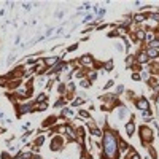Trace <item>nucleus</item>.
I'll list each match as a JSON object with an SVG mask.
<instances>
[{"mask_svg":"<svg viewBox=\"0 0 159 159\" xmlns=\"http://www.w3.org/2000/svg\"><path fill=\"white\" fill-rule=\"evenodd\" d=\"M43 142H45V137H38L37 140H35V143H37V146H40V145H43Z\"/></svg>","mask_w":159,"mask_h":159,"instance_id":"19","label":"nucleus"},{"mask_svg":"<svg viewBox=\"0 0 159 159\" xmlns=\"http://www.w3.org/2000/svg\"><path fill=\"white\" fill-rule=\"evenodd\" d=\"M135 37L138 38V40H145V37H146V35H145V32H143V30H138V32L135 34Z\"/></svg>","mask_w":159,"mask_h":159,"instance_id":"15","label":"nucleus"},{"mask_svg":"<svg viewBox=\"0 0 159 159\" xmlns=\"http://www.w3.org/2000/svg\"><path fill=\"white\" fill-rule=\"evenodd\" d=\"M140 137H142L143 142H148V140H151V137H153L151 129H149V127H146V126L140 127Z\"/></svg>","mask_w":159,"mask_h":159,"instance_id":"2","label":"nucleus"},{"mask_svg":"<svg viewBox=\"0 0 159 159\" xmlns=\"http://www.w3.org/2000/svg\"><path fill=\"white\" fill-rule=\"evenodd\" d=\"M134 19H135L137 22H142V21H145V19H146V16L142 14V13H138V14H135V18H134Z\"/></svg>","mask_w":159,"mask_h":159,"instance_id":"12","label":"nucleus"},{"mask_svg":"<svg viewBox=\"0 0 159 159\" xmlns=\"http://www.w3.org/2000/svg\"><path fill=\"white\" fill-rule=\"evenodd\" d=\"M113 69V62H107L105 64V70H111Z\"/></svg>","mask_w":159,"mask_h":159,"instance_id":"21","label":"nucleus"},{"mask_svg":"<svg viewBox=\"0 0 159 159\" xmlns=\"http://www.w3.org/2000/svg\"><path fill=\"white\" fill-rule=\"evenodd\" d=\"M137 107H138L142 111H148L149 103H148V100H146V99H138V102H137Z\"/></svg>","mask_w":159,"mask_h":159,"instance_id":"4","label":"nucleus"},{"mask_svg":"<svg viewBox=\"0 0 159 159\" xmlns=\"http://www.w3.org/2000/svg\"><path fill=\"white\" fill-rule=\"evenodd\" d=\"M95 76H97V75H95L94 72H91V73H89V78H91V80H95Z\"/></svg>","mask_w":159,"mask_h":159,"instance_id":"27","label":"nucleus"},{"mask_svg":"<svg viewBox=\"0 0 159 159\" xmlns=\"http://www.w3.org/2000/svg\"><path fill=\"white\" fill-rule=\"evenodd\" d=\"M92 134H94V135H99V137H100V135H102V132H100V129H97V127H95V129H92Z\"/></svg>","mask_w":159,"mask_h":159,"instance_id":"20","label":"nucleus"},{"mask_svg":"<svg viewBox=\"0 0 159 159\" xmlns=\"http://www.w3.org/2000/svg\"><path fill=\"white\" fill-rule=\"evenodd\" d=\"M130 159H140V154H138V153H132V156H130Z\"/></svg>","mask_w":159,"mask_h":159,"instance_id":"24","label":"nucleus"},{"mask_svg":"<svg viewBox=\"0 0 159 159\" xmlns=\"http://www.w3.org/2000/svg\"><path fill=\"white\" fill-rule=\"evenodd\" d=\"M80 116L83 118V119H89V118H91V114L88 113V111H84V110H81L80 111Z\"/></svg>","mask_w":159,"mask_h":159,"instance_id":"14","label":"nucleus"},{"mask_svg":"<svg viewBox=\"0 0 159 159\" xmlns=\"http://www.w3.org/2000/svg\"><path fill=\"white\" fill-rule=\"evenodd\" d=\"M86 159H92V158H91V156H88V158H86Z\"/></svg>","mask_w":159,"mask_h":159,"instance_id":"29","label":"nucleus"},{"mask_svg":"<svg viewBox=\"0 0 159 159\" xmlns=\"http://www.w3.org/2000/svg\"><path fill=\"white\" fill-rule=\"evenodd\" d=\"M46 97H48L46 94H40V95L37 97V102H38V103H43V102L46 100Z\"/></svg>","mask_w":159,"mask_h":159,"instance_id":"16","label":"nucleus"},{"mask_svg":"<svg viewBox=\"0 0 159 159\" xmlns=\"http://www.w3.org/2000/svg\"><path fill=\"white\" fill-rule=\"evenodd\" d=\"M148 60H149V57H148V54H146L145 51L138 53V56H137V62L138 64H145V62H148Z\"/></svg>","mask_w":159,"mask_h":159,"instance_id":"6","label":"nucleus"},{"mask_svg":"<svg viewBox=\"0 0 159 159\" xmlns=\"http://www.w3.org/2000/svg\"><path fill=\"white\" fill-rule=\"evenodd\" d=\"M103 151H105V156L110 159H116L118 158V140H116V135L110 130H107L103 135Z\"/></svg>","mask_w":159,"mask_h":159,"instance_id":"1","label":"nucleus"},{"mask_svg":"<svg viewBox=\"0 0 159 159\" xmlns=\"http://www.w3.org/2000/svg\"><path fill=\"white\" fill-rule=\"evenodd\" d=\"M54 121H56V118H54V116H51L49 119H46V121L43 123V126H51V124H53Z\"/></svg>","mask_w":159,"mask_h":159,"instance_id":"18","label":"nucleus"},{"mask_svg":"<svg viewBox=\"0 0 159 159\" xmlns=\"http://www.w3.org/2000/svg\"><path fill=\"white\" fill-rule=\"evenodd\" d=\"M0 118H2V111H0Z\"/></svg>","mask_w":159,"mask_h":159,"instance_id":"30","label":"nucleus"},{"mask_svg":"<svg viewBox=\"0 0 159 159\" xmlns=\"http://www.w3.org/2000/svg\"><path fill=\"white\" fill-rule=\"evenodd\" d=\"M146 54H148V57H158L159 56L158 49H153V48H149V49L146 51Z\"/></svg>","mask_w":159,"mask_h":159,"instance_id":"10","label":"nucleus"},{"mask_svg":"<svg viewBox=\"0 0 159 159\" xmlns=\"http://www.w3.org/2000/svg\"><path fill=\"white\" fill-rule=\"evenodd\" d=\"M81 86H83V88H89V81H84V80H83V81H81Z\"/></svg>","mask_w":159,"mask_h":159,"instance_id":"25","label":"nucleus"},{"mask_svg":"<svg viewBox=\"0 0 159 159\" xmlns=\"http://www.w3.org/2000/svg\"><path fill=\"white\" fill-rule=\"evenodd\" d=\"M149 48H153V49H158V48H159V40L149 41Z\"/></svg>","mask_w":159,"mask_h":159,"instance_id":"13","label":"nucleus"},{"mask_svg":"<svg viewBox=\"0 0 159 159\" xmlns=\"http://www.w3.org/2000/svg\"><path fill=\"white\" fill-rule=\"evenodd\" d=\"M80 62L83 64L84 67H92V64H94V60H92V57L89 56V54H86V56H83L81 59H80Z\"/></svg>","mask_w":159,"mask_h":159,"instance_id":"3","label":"nucleus"},{"mask_svg":"<svg viewBox=\"0 0 159 159\" xmlns=\"http://www.w3.org/2000/svg\"><path fill=\"white\" fill-rule=\"evenodd\" d=\"M132 78L135 80V81H138V80H140V75H138V73H134V75H132Z\"/></svg>","mask_w":159,"mask_h":159,"instance_id":"26","label":"nucleus"},{"mask_svg":"<svg viewBox=\"0 0 159 159\" xmlns=\"http://www.w3.org/2000/svg\"><path fill=\"white\" fill-rule=\"evenodd\" d=\"M46 108H48L46 103H38V107H35V110H37V111H43V110H46Z\"/></svg>","mask_w":159,"mask_h":159,"instance_id":"17","label":"nucleus"},{"mask_svg":"<svg viewBox=\"0 0 159 159\" xmlns=\"http://www.w3.org/2000/svg\"><path fill=\"white\" fill-rule=\"evenodd\" d=\"M57 60H59V57H49V59L45 60V64H46L48 67H51V65H57Z\"/></svg>","mask_w":159,"mask_h":159,"instance_id":"9","label":"nucleus"},{"mask_svg":"<svg viewBox=\"0 0 159 159\" xmlns=\"http://www.w3.org/2000/svg\"><path fill=\"white\" fill-rule=\"evenodd\" d=\"M134 130H135V124H134V121H130V123L126 124V132L129 134V135H132Z\"/></svg>","mask_w":159,"mask_h":159,"instance_id":"8","label":"nucleus"},{"mask_svg":"<svg viewBox=\"0 0 159 159\" xmlns=\"http://www.w3.org/2000/svg\"><path fill=\"white\" fill-rule=\"evenodd\" d=\"M29 158H30V154H29V153H19L14 159H29Z\"/></svg>","mask_w":159,"mask_h":159,"instance_id":"11","label":"nucleus"},{"mask_svg":"<svg viewBox=\"0 0 159 159\" xmlns=\"http://www.w3.org/2000/svg\"><path fill=\"white\" fill-rule=\"evenodd\" d=\"M60 146H62V138H60V137L53 138V142H51V149H53V151H56V149H59Z\"/></svg>","mask_w":159,"mask_h":159,"instance_id":"5","label":"nucleus"},{"mask_svg":"<svg viewBox=\"0 0 159 159\" xmlns=\"http://www.w3.org/2000/svg\"><path fill=\"white\" fill-rule=\"evenodd\" d=\"M121 148H123V149H127V143H126V142H121Z\"/></svg>","mask_w":159,"mask_h":159,"instance_id":"28","label":"nucleus"},{"mask_svg":"<svg viewBox=\"0 0 159 159\" xmlns=\"http://www.w3.org/2000/svg\"><path fill=\"white\" fill-rule=\"evenodd\" d=\"M32 103H25V105H21L19 107V113H27V111H32Z\"/></svg>","mask_w":159,"mask_h":159,"instance_id":"7","label":"nucleus"},{"mask_svg":"<svg viewBox=\"0 0 159 159\" xmlns=\"http://www.w3.org/2000/svg\"><path fill=\"white\" fill-rule=\"evenodd\" d=\"M57 91H59L60 94H64V91H65V86H64V84H59V88H57Z\"/></svg>","mask_w":159,"mask_h":159,"instance_id":"22","label":"nucleus"},{"mask_svg":"<svg viewBox=\"0 0 159 159\" xmlns=\"http://www.w3.org/2000/svg\"><path fill=\"white\" fill-rule=\"evenodd\" d=\"M64 102H65V100H64V99H60V100H57V102H56V107H62V105H64Z\"/></svg>","mask_w":159,"mask_h":159,"instance_id":"23","label":"nucleus"}]
</instances>
